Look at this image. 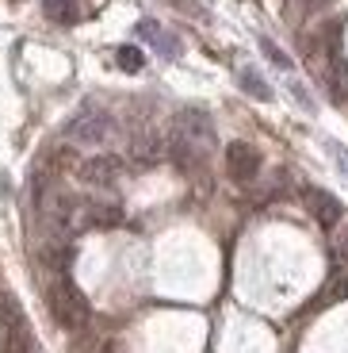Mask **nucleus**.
I'll return each instance as SVG.
<instances>
[{"instance_id":"1","label":"nucleus","mask_w":348,"mask_h":353,"mask_svg":"<svg viewBox=\"0 0 348 353\" xmlns=\"http://www.w3.org/2000/svg\"><path fill=\"white\" fill-rule=\"evenodd\" d=\"M210 146H215V123H210V115L203 108H184V112H176L173 139H168V158L184 173H192V169L203 165Z\"/></svg>"},{"instance_id":"2","label":"nucleus","mask_w":348,"mask_h":353,"mask_svg":"<svg viewBox=\"0 0 348 353\" xmlns=\"http://www.w3.org/2000/svg\"><path fill=\"white\" fill-rule=\"evenodd\" d=\"M46 303H50V315L58 319V327H65V330H85L88 319H92V307H88L85 292L69 276H58L46 288Z\"/></svg>"},{"instance_id":"3","label":"nucleus","mask_w":348,"mask_h":353,"mask_svg":"<svg viewBox=\"0 0 348 353\" xmlns=\"http://www.w3.org/2000/svg\"><path fill=\"white\" fill-rule=\"evenodd\" d=\"M111 134H115V119L96 104H85L69 123H65V139H69L73 146H104Z\"/></svg>"},{"instance_id":"4","label":"nucleus","mask_w":348,"mask_h":353,"mask_svg":"<svg viewBox=\"0 0 348 353\" xmlns=\"http://www.w3.org/2000/svg\"><path fill=\"white\" fill-rule=\"evenodd\" d=\"M303 203H306V212L314 215V223H318V227L337 230L340 223H345V203H340L337 196H329L325 188H306Z\"/></svg>"},{"instance_id":"5","label":"nucleus","mask_w":348,"mask_h":353,"mask_svg":"<svg viewBox=\"0 0 348 353\" xmlns=\"http://www.w3.org/2000/svg\"><path fill=\"white\" fill-rule=\"evenodd\" d=\"M77 176L92 188H111L122 176V158H115V154H92V158H85L77 165Z\"/></svg>"},{"instance_id":"6","label":"nucleus","mask_w":348,"mask_h":353,"mask_svg":"<svg viewBox=\"0 0 348 353\" xmlns=\"http://www.w3.org/2000/svg\"><path fill=\"white\" fill-rule=\"evenodd\" d=\"M261 150L257 146H249V142H230L226 146V173L234 176L237 185H249V181H257V173H261Z\"/></svg>"},{"instance_id":"7","label":"nucleus","mask_w":348,"mask_h":353,"mask_svg":"<svg viewBox=\"0 0 348 353\" xmlns=\"http://www.w3.org/2000/svg\"><path fill=\"white\" fill-rule=\"evenodd\" d=\"M127 154H131V161L138 169H153L157 161L168 154V146H165V139H161L157 131H138L131 139V150H127Z\"/></svg>"},{"instance_id":"8","label":"nucleus","mask_w":348,"mask_h":353,"mask_svg":"<svg viewBox=\"0 0 348 353\" xmlns=\"http://www.w3.org/2000/svg\"><path fill=\"white\" fill-rule=\"evenodd\" d=\"M138 35L146 39V43L153 46L161 58H176V54H180V43H176V39L168 35L165 27L157 23V19H142V23H138Z\"/></svg>"},{"instance_id":"9","label":"nucleus","mask_w":348,"mask_h":353,"mask_svg":"<svg viewBox=\"0 0 348 353\" xmlns=\"http://www.w3.org/2000/svg\"><path fill=\"white\" fill-rule=\"evenodd\" d=\"M325 88L337 104H348V62L340 54H333L329 65H325Z\"/></svg>"},{"instance_id":"10","label":"nucleus","mask_w":348,"mask_h":353,"mask_svg":"<svg viewBox=\"0 0 348 353\" xmlns=\"http://www.w3.org/2000/svg\"><path fill=\"white\" fill-rule=\"evenodd\" d=\"M43 12H46V19H54V23H77L80 19L77 0H43Z\"/></svg>"},{"instance_id":"11","label":"nucleus","mask_w":348,"mask_h":353,"mask_svg":"<svg viewBox=\"0 0 348 353\" xmlns=\"http://www.w3.org/2000/svg\"><path fill=\"white\" fill-rule=\"evenodd\" d=\"M237 81H241V88L249 92V97H257V100H272V88L264 85L261 77H257V70H241V73H237Z\"/></svg>"},{"instance_id":"12","label":"nucleus","mask_w":348,"mask_h":353,"mask_svg":"<svg viewBox=\"0 0 348 353\" xmlns=\"http://www.w3.org/2000/svg\"><path fill=\"white\" fill-rule=\"evenodd\" d=\"M115 62H119V70L138 73L142 65H146V54H142L138 46H119V54H115Z\"/></svg>"},{"instance_id":"13","label":"nucleus","mask_w":348,"mask_h":353,"mask_svg":"<svg viewBox=\"0 0 348 353\" xmlns=\"http://www.w3.org/2000/svg\"><path fill=\"white\" fill-rule=\"evenodd\" d=\"M333 257L337 261H348V219L337 227V234H333Z\"/></svg>"},{"instance_id":"14","label":"nucleus","mask_w":348,"mask_h":353,"mask_svg":"<svg viewBox=\"0 0 348 353\" xmlns=\"http://www.w3.org/2000/svg\"><path fill=\"white\" fill-rule=\"evenodd\" d=\"M261 50L268 54V58H272V62L279 65V70H291V58H287V54H283V50H279V46L272 43V39H264V43H261Z\"/></svg>"},{"instance_id":"15","label":"nucleus","mask_w":348,"mask_h":353,"mask_svg":"<svg viewBox=\"0 0 348 353\" xmlns=\"http://www.w3.org/2000/svg\"><path fill=\"white\" fill-rule=\"evenodd\" d=\"M329 154L337 158V165L348 173V150H345V146H340V142H329Z\"/></svg>"}]
</instances>
